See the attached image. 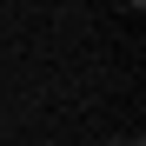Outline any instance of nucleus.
<instances>
[{
  "label": "nucleus",
  "mask_w": 146,
  "mask_h": 146,
  "mask_svg": "<svg viewBox=\"0 0 146 146\" xmlns=\"http://www.w3.org/2000/svg\"><path fill=\"white\" fill-rule=\"evenodd\" d=\"M133 146H139V139H133Z\"/></svg>",
  "instance_id": "f257e3e1"
}]
</instances>
